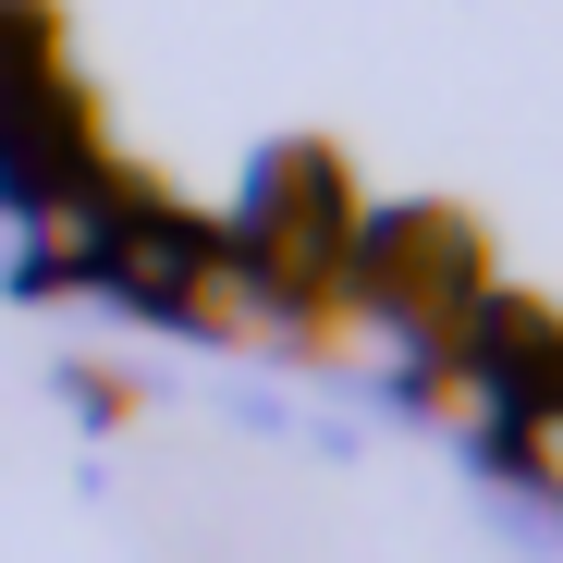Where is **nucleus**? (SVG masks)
I'll list each match as a JSON object with an SVG mask.
<instances>
[{
	"mask_svg": "<svg viewBox=\"0 0 563 563\" xmlns=\"http://www.w3.org/2000/svg\"><path fill=\"white\" fill-rule=\"evenodd\" d=\"M503 441H515V453H527V478H539V490H551V503H563V393H527V417H515V429H503Z\"/></svg>",
	"mask_w": 563,
	"mask_h": 563,
	"instance_id": "obj_5",
	"label": "nucleus"
},
{
	"mask_svg": "<svg viewBox=\"0 0 563 563\" xmlns=\"http://www.w3.org/2000/svg\"><path fill=\"white\" fill-rule=\"evenodd\" d=\"M307 331L343 355V367H367V380H417V367L441 355L405 307H380V295H355V282H331V295H307Z\"/></svg>",
	"mask_w": 563,
	"mask_h": 563,
	"instance_id": "obj_1",
	"label": "nucleus"
},
{
	"mask_svg": "<svg viewBox=\"0 0 563 563\" xmlns=\"http://www.w3.org/2000/svg\"><path fill=\"white\" fill-rule=\"evenodd\" d=\"M123 209H135V197H111V184L86 172V184H49V197H25V233H37V257H49V269H99Z\"/></svg>",
	"mask_w": 563,
	"mask_h": 563,
	"instance_id": "obj_3",
	"label": "nucleus"
},
{
	"mask_svg": "<svg viewBox=\"0 0 563 563\" xmlns=\"http://www.w3.org/2000/svg\"><path fill=\"white\" fill-rule=\"evenodd\" d=\"M184 257H197V221H159V209H123V221H111V257H99V282H111V295H135V307H172Z\"/></svg>",
	"mask_w": 563,
	"mask_h": 563,
	"instance_id": "obj_4",
	"label": "nucleus"
},
{
	"mask_svg": "<svg viewBox=\"0 0 563 563\" xmlns=\"http://www.w3.org/2000/svg\"><path fill=\"white\" fill-rule=\"evenodd\" d=\"M417 393H429L441 429H478V441H503V429L527 417V380H503V367H490V355H465V343H441V355L417 367Z\"/></svg>",
	"mask_w": 563,
	"mask_h": 563,
	"instance_id": "obj_2",
	"label": "nucleus"
}]
</instances>
